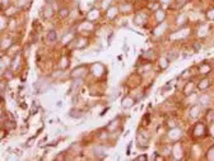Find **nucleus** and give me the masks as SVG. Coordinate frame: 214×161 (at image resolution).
<instances>
[{"label":"nucleus","instance_id":"f257e3e1","mask_svg":"<svg viewBox=\"0 0 214 161\" xmlns=\"http://www.w3.org/2000/svg\"><path fill=\"white\" fill-rule=\"evenodd\" d=\"M136 140H138V143H139L140 149H145L148 146V141H149V135L145 130H141L139 133L136 136Z\"/></svg>","mask_w":214,"mask_h":161},{"label":"nucleus","instance_id":"f03ea898","mask_svg":"<svg viewBox=\"0 0 214 161\" xmlns=\"http://www.w3.org/2000/svg\"><path fill=\"white\" fill-rule=\"evenodd\" d=\"M167 137L171 141H178L182 137V130L178 128V127H173V128L170 130V132L167 133Z\"/></svg>","mask_w":214,"mask_h":161},{"label":"nucleus","instance_id":"7ed1b4c3","mask_svg":"<svg viewBox=\"0 0 214 161\" xmlns=\"http://www.w3.org/2000/svg\"><path fill=\"white\" fill-rule=\"evenodd\" d=\"M118 13H120V10H118V7H116V5H110V7L106 9L104 17H106L108 20H113V19H115V18L117 17Z\"/></svg>","mask_w":214,"mask_h":161},{"label":"nucleus","instance_id":"20e7f679","mask_svg":"<svg viewBox=\"0 0 214 161\" xmlns=\"http://www.w3.org/2000/svg\"><path fill=\"white\" fill-rule=\"evenodd\" d=\"M87 72H88V67H87V66H85V65H80V66H78L77 69L73 70V72H71V76H73V78H77V79H80V78H83Z\"/></svg>","mask_w":214,"mask_h":161},{"label":"nucleus","instance_id":"39448f33","mask_svg":"<svg viewBox=\"0 0 214 161\" xmlns=\"http://www.w3.org/2000/svg\"><path fill=\"white\" fill-rule=\"evenodd\" d=\"M104 71H106L104 66H103L102 64H99V62L94 64V65L92 66V72H93L94 76H97V78H101L102 75L104 74Z\"/></svg>","mask_w":214,"mask_h":161},{"label":"nucleus","instance_id":"423d86ee","mask_svg":"<svg viewBox=\"0 0 214 161\" xmlns=\"http://www.w3.org/2000/svg\"><path fill=\"white\" fill-rule=\"evenodd\" d=\"M182 154H184V150H182V146L181 143H176L172 146V155H173V159L175 160H180L182 157Z\"/></svg>","mask_w":214,"mask_h":161},{"label":"nucleus","instance_id":"0eeeda50","mask_svg":"<svg viewBox=\"0 0 214 161\" xmlns=\"http://www.w3.org/2000/svg\"><path fill=\"white\" fill-rule=\"evenodd\" d=\"M201 114V105H199V104H195L190 108V118H193V119H196L199 118Z\"/></svg>","mask_w":214,"mask_h":161},{"label":"nucleus","instance_id":"6e6552de","mask_svg":"<svg viewBox=\"0 0 214 161\" xmlns=\"http://www.w3.org/2000/svg\"><path fill=\"white\" fill-rule=\"evenodd\" d=\"M134 104H135V99L130 97V95H127L122 99V102H121V105L124 109H130L131 107H134Z\"/></svg>","mask_w":214,"mask_h":161},{"label":"nucleus","instance_id":"1a4fd4ad","mask_svg":"<svg viewBox=\"0 0 214 161\" xmlns=\"http://www.w3.org/2000/svg\"><path fill=\"white\" fill-rule=\"evenodd\" d=\"M118 10H120V13H122V14L130 13V12H133V4L129 3V1L121 3L120 5H118Z\"/></svg>","mask_w":214,"mask_h":161},{"label":"nucleus","instance_id":"9d476101","mask_svg":"<svg viewBox=\"0 0 214 161\" xmlns=\"http://www.w3.org/2000/svg\"><path fill=\"white\" fill-rule=\"evenodd\" d=\"M101 17V12H99V9H91V10L88 12V15H87V18H88V20H91V22H94V20H97L98 18Z\"/></svg>","mask_w":214,"mask_h":161},{"label":"nucleus","instance_id":"9b49d317","mask_svg":"<svg viewBox=\"0 0 214 161\" xmlns=\"http://www.w3.org/2000/svg\"><path fill=\"white\" fill-rule=\"evenodd\" d=\"M204 133H205V126L203 123H198L194 128V136L195 137H203Z\"/></svg>","mask_w":214,"mask_h":161},{"label":"nucleus","instance_id":"f8f14e48","mask_svg":"<svg viewBox=\"0 0 214 161\" xmlns=\"http://www.w3.org/2000/svg\"><path fill=\"white\" fill-rule=\"evenodd\" d=\"M118 126H120V119L115 118V119H112L110 123H108V126L106 127V128H107L108 132H115V131H117Z\"/></svg>","mask_w":214,"mask_h":161},{"label":"nucleus","instance_id":"ddd939ff","mask_svg":"<svg viewBox=\"0 0 214 161\" xmlns=\"http://www.w3.org/2000/svg\"><path fill=\"white\" fill-rule=\"evenodd\" d=\"M195 88H196L195 84L193 81H189L184 88V94L185 95H191V94H194V91H195Z\"/></svg>","mask_w":214,"mask_h":161},{"label":"nucleus","instance_id":"4468645a","mask_svg":"<svg viewBox=\"0 0 214 161\" xmlns=\"http://www.w3.org/2000/svg\"><path fill=\"white\" fill-rule=\"evenodd\" d=\"M198 102L200 103V105H204V107H207L210 104V97L208 95V94H200L198 98Z\"/></svg>","mask_w":214,"mask_h":161},{"label":"nucleus","instance_id":"2eb2a0df","mask_svg":"<svg viewBox=\"0 0 214 161\" xmlns=\"http://www.w3.org/2000/svg\"><path fill=\"white\" fill-rule=\"evenodd\" d=\"M210 70L212 67L209 66V64H205V62H203L199 65V67H198V71H199V74H201V75H207L210 72Z\"/></svg>","mask_w":214,"mask_h":161},{"label":"nucleus","instance_id":"dca6fc26","mask_svg":"<svg viewBox=\"0 0 214 161\" xmlns=\"http://www.w3.org/2000/svg\"><path fill=\"white\" fill-rule=\"evenodd\" d=\"M87 46H88V40L85 38V37H79L77 43H75V48L82 50V48H85Z\"/></svg>","mask_w":214,"mask_h":161},{"label":"nucleus","instance_id":"f3484780","mask_svg":"<svg viewBox=\"0 0 214 161\" xmlns=\"http://www.w3.org/2000/svg\"><path fill=\"white\" fill-rule=\"evenodd\" d=\"M168 65H170V60H168V57H166V56H162V57H159V60H158V66L161 67V70L167 69V67H168Z\"/></svg>","mask_w":214,"mask_h":161},{"label":"nucleus","instance_id":"a211bd4d","mask_svg":"<svg viewBox=\"0 0 214 161\" xmlns=\"http://www.w3.org/2000/svg\"><path fill=\"white\" fill-rule=\"evenodd\" d=\"M209 86H210V81H209L208 78H204L198 84V89H199V90H207Z\"/></svg>","mask_w":214,"mask_h":161},{"label":"nucleus","instance_id":"6ab92c4d","mask_svg":"<svg viewBox=\"0 0 214 161\" xmlns=\"http://www.w3.org/2000/svg\"><path fill=\"white\" fill-rule=\"evenodd\" d=\"M208 32H209V27L207 24H201L198 28V36L199 37H207Z\"/></svg>","mask_w":214,"mask_h":161},{"label":"nucleus","instance_id":"aec40b11","mask_svg":"<svg viewBox=\"0 0 214 161\" xmlns=\"http://www.w3.org/2000/svg\"><path fill=\"white\" fill-rule=\"evenodd\" d=\"M145 20H147V17L144 15V14H141V13H139L138 15H135V19H134L135 24H138V26H143L145 23Z\"/></svg>","mask_w":214,"mask_h":161},{"label":"nucleus","instance_id":"412c9836","mask_svg":"<svg viewBox=\"0 0 214 161\" xmlns=\"http://www.w3.org/2000/svg\"><path fill=\"white\" fill-rule=\"evenodd\" d=\"M186 22H187V15L186 14H180V15L177 17V19H176V23H177L178 27L185 26V23Z\"/></svg>","mask_w":214,"mask_h":161},{"label":"nucleus","instance_id":"4be33fe9","mask_svg":"<svg viewBox=\"0 0 214 161\" xmlns=\"http://www.w3.org/2000/svg\"><path fill=\"white\" fill-rule=\"evenodd\" d=\"M156 19L158 23H163V20L166 19V13L163 10H158V9H157L156 10Z\"/></svg>","mask_w":214,"mask_h":161},{"label":"nucleus","instance_id":"5701e85b","mask_svg":"<svg viewBox=\"0 0 214 161\" xmlns=\"http://www.w3.org/2000/svg\"><path fill=\"white\" fill-rule=\"evenodd\" d=\"M56 38H58V34H56L55 31H51L49 34H47V41H49V42H55Z\"/></svg>","mask_w":214,"mask_h":161},{"label":"nucleus","instance_id":"b1692460","mask_svg":"<svg viewBox=\"0 0 214 161\" xmlns=\"http://www.w3.org/2000/svg\"><path fill=\"white\" fill-rule=\"evenodd\" d=\"M207 159L208 160H214V146H212V147L207 151Z\"/></svg>","mask_w":214,"mask_h":161},{"label":"nucleus","instance_id":"393cba45","mask_svg":"<svg viewBox=\"0 0 214 161\" xmlns=\"http://www.w3.org/2000/svg\"><path fill=\"white\" fill-rule=\"evenodd\" d=\"M112 1H113V0H102L101 5H102L103 9H107L110 5H112Z\"/></svg>","mask_w":214,"mask_h":161},{"label":"nucleus","instance_id":"a878e982","mask_svg":"<svg viewBox=\"0 0 214 161\" xmlns=\"http://www.w3.org/2000/svg\"><path fill=\"white\" fill-rule=\"evenodd\" d=\"M69 15V9H65V8H63L60 10V17L61 18H65V17H68Z\"/></svg>","mask_w":214,"mask_h":161},{"label":"nucleus","instance_id":"bb28decb","mask_svg":"<svg viewBox=\"0 0 214 161\" xmlns=\"http://www.w3.org/2000/svg\"><path fill=\"white\" fill-rule=\"evenodd\" d=\"M207 17H208V19H209V20H214V9H210V10H208Z\"/></svg>","mask_w":214,"mask_h":161},{"label":"nucleus","instance_id":"cd10ccee","mask_svg":"<svg viewBox=\"0 0 214 161\" xmlns=\"http://www.w3.org/2000/svg\"><path fill=\"white\" fill-rule=\"evenodd\" d=\"M172 154V146H166L163 150V155H171Z\"/></svg>","mask_w":214,"mask_h":161},{"label":"nucleus","instance_id":"c85d7f7f","mask_svg":"<svg viewBox=\"0 0 214 161\" xmlns=\"http://www.w3.org/2000/svg\"><path fill=\"white\" fill-rule=\"evenodd\" d=\"M189 1V0H177L176 1V4H177V8H181V7H184L185 4H186Z\"/></svg>","mask_w":214,"mask_h":161},{"label":"nucleus","instance_id":"c756f323","mask_svg":"<svg viewBox=\"0 0 214 161\" xmlns=\"http://www.w3.org/2000/svg\"><path fill=\"white\" fill-rule=\"evenodd\" d=\"M135 160L136 161H147V160H148V156H147V155H140V156H138Z\"/></svg>","mask_w":214,"mask_h":161},{"label":"nucleus","instance_id":"7c9ffc66","mask_svg":"<svg viewBox=\"0 0 214 161\" xmlns=\"http://www.w3.org/2000/svg\"><path fill=\"white\" fill-rule=\"evenodd\" d=\"M61 62H63L61 64V67H68L69 66V60L68 59H63L61 60Z\"/></svg>","mask_w":214,"mask_h":161},{"label":"nucleus","instance_id":"2f4dec72","mask_svg":"<svg viewBox=\"0 0 214 161\" xmlns=\"http://www.w3.org/2000/svg\"><path fill=\"white\" fill-rule=\"evenodd\" d=\"M209 132H210V135L214 137V122H213V124H210V127H209Z\"/></svg>","mask_w":214,"mask_h":161},{"label":"nucleus","instance_id":"473e14b6","mask_svg":"<svg viewBox=\"0 0 214 161\" xmlns=\"http://www.w3.org/2000/svg\"><path fill=\"white\" fill-rule=\"evenodd\" d=\"M159 1L162 3V4H164V5H167V4H168V5H170V4L172 3V0H159Z\"/></svg>","mask_w":214,"mask_h":161},{"label":"nucleus","instance_id":"72a5a7b5","mask_svg":"<svg viewBox=\"0 0 214 161\" xmlns=\"http://www.w3.org/2000/svg\"><path fill=\"white\" fill-rule=\"evenodd\" d=\"M167 124H170L171 128H173V127H176V122H175V121H170V122L167 123Z\"/></svg>","mask_w":214,"mask_h":161},{"label":"nucleus","instance_id":"f704fd0d","mask_svg":"<svg viewBox=\"0 0 214 161\" xmlns=\"http://www.w3.org/2000/svg\"><path fill=\"white\" fill-rule=\"evenodd\" d=\"M154 160H157V161L159 160V161H161V160H164V159L162 157V156H156V157H154Z\"/></svg>","mask_w":214,"mask_h":161},{"label":"nucleus","instance_id":"c9c22d12","mask_svg":"<svg viewBox=\"0 0 214 161\" xmlns=\"http://www.w3.org/2000/svg\"><path fill=\"white\" fill-rule=\"evenodd\" d=\"M4 135H5V132H4V131H0V140H1L3 137H4Z\"/></svg>","mask_w":214,"mask_h":161}]
</instances>
